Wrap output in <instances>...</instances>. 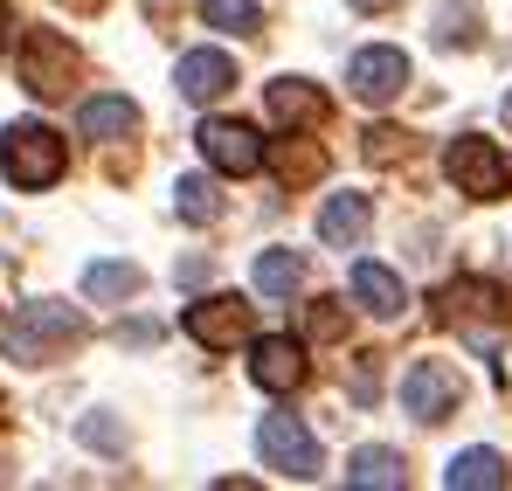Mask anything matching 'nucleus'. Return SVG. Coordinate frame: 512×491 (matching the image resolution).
Wrapping results in <instances>:
<instances>
[{
	"instance_id": "1",
	"label": "nucleus",
	"mask_w": 512,
	"mask_h": 491,
	"mask_svg": "<svg viewBox=\"0 0 512 491\" xmlns=\"http://www.w3.org/2000/svg\"><path fill=\"white\" fill-rule=\"evenodd\" d=\"M77 339H84V319H77V305H56V298H42V305H21V312L0 326V346H7V360H21V367H42V360L70 353Z\"/></svg>"
},
{
	"instance_id": "2",
	"label": "nucleus",
	"mask_w": 512,
	"mask_h": 491,
	"mask_svg": "<svg viewBox=\"0 0 512 491\" xmlns=\"http://www.w3.org/2000/svg\"><path fill=\"white\" fill-rule=\"evenodd\" d=\"M63 166H70V146H63L49 125L21 118V125H7V132H0V173H7L14 187L42 194V187H56V180H63Z\"/></svg>"
},
{
	"instance_id": "3",
	"label": "nucleus",
	"mask_w": 512,
	"mask_h": 491,
	"mask_svg": "<svg viewBox=\"0 0 512 491\" xmlns=\"http://www.w3.org/2000/svg\"><path fill=\"white\" fill-rule=\"evenodd\" d=\"M77 70H84V56L70 49V35H56V28H28V35H21V90H35V97H70Z\"/></svg>"
},
{
	"instance_id": "4",
	"label": "nucleus",
	"mask_w": 512,
	"mask_h": 491,
	"mask_svg": "<svg viewBox=\"0 0 512 491\" xmlns=\"http://www.w3.org/2000/svg\"><path fill=\"white\" fill-rule=\"evenodd\" d=\"M443 173L457 180V194H471V201H499L512 180L506 153L492 146V139H478V132H464V139H450V153H443Z\"/></svg>"
},
{
	"instance_id": "5",
	"label": "nucleus",
	"mask_w": 512,
	"mask_h": 491,
	"mask_svg": "<svg viewBox=\"0 0 512 491\" xmlns=\"http://www.w3.org/2000/svg\"><path fill=\"white\" fill-rule=\"evenodd\" d=\"M256 450H263V464L270 471H284V478H319V436L298 422V415H263V429H256Z\"/></svg>"
},
{
	"instance_id": "6",
	"label": "nucleus",
	"mask_w": 512,
	"mask_h": 491,
	"mask_svg": "<svg viewBox=\"0 0 512 491\" xmlns=\"http://www.w3.org/2000/svg\"><path fill=\"white\" fill-rule=\"evenodd\" d=\"M457 402H464V374H457V367H443V360H416V367L402 374V409L416 415V422H443Z\"/></svg>"
},
{
	"instance_id": "7",
	"label": "nucleus",
	"mask_w": 512,
	"mask_h": 491,
	"mask_svg": "<svg viewBox=\"0 0 512 491\" xmlns=\"http://www.w3.org/2000/svg\"><path fill=\"white\" fill-rule=\"evenodd\" d=\"M194 146H201V160L215 166V173H256L263 166V139H256L243 118H208L201 132H194Z\"/></svg>"
},
{
	"instance_id": "8",
	"label": "nucleus",
	"mask_w": 512,
	"mask_h": 491,
	"mask_svg": "<svg viewBox=\"0 0 512 491\" xmlns=\"http://www.w3.org/2000/svg\"><path fill=\"white\" fill-rule=\"evenodd\" d=\"M250 374L256 388H270V395H291V388H305V346L291 339V332H263V339H250Z\"/></svg>"
},
{
	"instance_id": "9",
	"label": "nucleus",
	"mask_w": 512,
	"mask_h": 491,
	"mask_svg": "<svg viewBox=\"0 0 512 491\" xmlns=\"http://www.w3.org/2000/svg\"><path fill=\"white\" fill-rule=\"evenodd\" d=\"M346 83H353L360 104H388V97H402V83H409V56H402V49H360V56L346 63Z\"/></svg>"
},
{
	"instance_id": "10",
	"label": "nucleus",
	"mask_w": 512,
	"mask_h": 491,
	"mask_svg": "<svg viewBox=\"0 0 512 491\" xmlns=\"http://www.w3.org/2000/svg\"><path fill=\"white\" fill-rule=\"evenodd\" d=\"M187 339H201L208 353L250 339V305L243 298H201V305H187Z\"/></svg>"
},
{
	"instance_id": "11",
	"label": "nucleus",
	"mask_w": 512,
	"mask_h": 491,
	"mask_svg": "<svg viewBox=\"0 0 512 491\" xmlns=\"http://www.w3.org/2000/svg\"><path fill=\"white\" fill-rule=\"evenodd\" d=\"M263 104H270V118H277L284 132H319V125H326V111H333V104H326V90H319V83H305V77H277Z\"/></svg>"
},
{
	"instance_id": "12",
	"label": "nucleus",
	"mask_w": 512,
	"mask_h": 491,
	"mask_svg": "<svg viewBox=\"0 0 512 491\" xmlns=\"http://www.w3.org/2000/svg\"><path fill=\"white\" fill-rule=\"evenodd\" d=\"M173 83H180V97H187V104H215V97L236 83V63H229L222 49H187V56H180V70H173Z\"/></svg>"
},
{
	"instance_id": "13",
	"label": "nucleus",
	"mask_w": 512,
	"mask_h": 491,
	"mask_svg": "<svg viewBox=\"0 0 512 491\" xmlns=\"http://www.w3.org/2000/svg\"><path fill=\"white\" fill-rule=\"evenodd\" d=\"M367 229H374L367 194H333V201L319 208V243H326V249H360Z\"/></svg>"
},
{
	"instance_id": "14",
	"label": "nucleus",
	"mask_w": 512,
	"mask_h": 491,
	"mask_svg": "<svg viewBox=\"0 0 512 491\" xmlns=\"http://www.w3.org/2000/svg\"><path fill=\"white\" fill-rule=\"evenodd\" d=\"M353 298H360L374 319H395V312L409 305V291H402V277H395L388 263H353Z\"/></svg>"
},
{
	"instance_id": "15",
	"label": "nucleus",
	"mask_w": 512,
	"mask_h": 491,
	"mask_svg": "<svg viewBox=\"0 0 512 491\" xmlns=\"http://www.w3.org/2000/svg\"><path fill=\"white\" fill-rule=\"evenodd\" d=\"M77 125H84V139H132L139 132V104L132 97H84Z\"/></svg>"
},
{
	"instance_id": "16",
	"label": "nucleus",
	"mask_w": 512,
	"mask_h": 491,
	"mask_svg": "<svg viewBox=\"0 0 512 491\" xmlns=\"http://www.w3.org/2000/svg\"><path fill=\"white\" fill-rule=\"evenodd\" d=\"M443 485L450 491H499L506 485V457L499 450H457L450 471H443Z\"/></svg>"
},
{
	"instance_id": "17",
	"label": "nucleus",
	"mask_w": 512,
	"mask_h": 491,
	"mask_svg": "<svg viewBox=\"0 0 512 491\" xmlns=\"http://www.w3.org/2000/svg\"><path fill=\"white\" fill-rule=\"evenodd\" d=\"M346 485L353 491H395L402 485V450H353L346 457Z\"/></svg>"
},
{
	"instance_id": "18",
	"label": "nucleus",
	"mask_w": 512,
	"mask_h": 491,
	"mask_svg": "<svg viewBox=\"0 0 512 491\" xmlns=\"http://www.w3.org/2000/svg\"><path fill=\"white\" fill-rule=\"evenodd\" d=\"M298 284H305V256L298 249H263L256 256V291L263 298H291Z\"/></svg>"
},
{
	"instance_id": "19",
	"label": "nucleus",
	"mask_w": 512,
	"mask_h": 491,
	"mask_svg": "<svg viewBox=\"0 0 512 491\" xmlns=\"http://www.w3.org/2000/svg\"><path fill=\"white\" fill-rule=\"evenodd\" d=\"M173 208H180V222L208 229V222L222 215V194H215V180H208V173H187V180L173 187Z\"/></svg>"
},
{
	"instance_id": "20",
	"label": "nucleus",
	"mask_w": 512,
	"mask_h": 491,
	"mask_svg": "<svg viewBox=\"0 0 512 491\" xmlns=\"http://www.w3.org/2000/svg\"><path fill=\"white\" fill-rule=\"evenodd\" d=\"M263 160L277 166V180H284V187H305V180H319V173H326V153H319L312 139H298V146L284 139V146H277V153H263Z\"/></svg>"
},
{
	"instance_id": "21",
	"label": "nucleus",
	"mask_w": 512,
	"mask_h": 491,
	"mask_svg": "<svg viewBox=\"0 0 512 491\" xmlns=\"http://www.w3.org/2000/svg\"><path fill=\"white\" fill-rule=\"evenodd\" d=\"M139 291V270L132 263H90L84 270V298H97V305H125Z\"/></svg>"
},
{
	"instance_id": "22",
	"label": "nucleus",
	"mask_w": 512,
	"mask_h": 491,
	"mask_svg": "<svg viewBox=\"0 0 512 491\" xmlns=\"http://www.w3.org/2000/svg\"><path fill=\"white\" fill-rule=\"evenodd\" d=\"M201 14H208V28H222V35H256V28H263V7H256V0H201Z\"/></svg>"
},
{
	"instance_id": "23",
	"label": "nucleus",
	"mask_w": 512,
	"mask_h": 491,
	"mask_svg": "<svg viewBox=\"0 0 512 491\" xmlns=\"http://www.w3.org/2000/svg\"><path fill=\"white\" fill-rule=\"evenodd\" d=\"M312 332H319V339H333V332H340V305H333V298H319V305H312Z\"/></svg>"
},
{
	"instance_id": "24",
	"label": "nucleus",
	"mask_w": 512,
	"mask_h": 491,
	"mask_svg": "<svg viewBox=\"0 0 512 491\" xmlns=\"http://www.w3.org/2000/svg\"><path fill=\"white\" fill-rule=\"evenodd\" d=\"M346 7H360V14H381V7H395V0H346Z\"/></svg>"
},
{
	"instance_id": "25",
	"label": "nucleus",
	"mask_w": 512,
	"mask_h": 491,
	"mask_svg": "<svg viewBox=\"0 0 512 491\" xmlns=\"http://www.w3.org/2000/svg\"><path fill=\"white\" fill-rule=\"evenodd\" d=\"M0 49H7V7H0Z\"/></svg>"
},
{
	"instance_id": "26",
	"label": "nucleus",
	"mask_w": 512,
	"mask_h": 491,
	"mask_svg": "<svg viewBox=\"0 0 512 491\" xmlns=\"http://www.w3.org/2000/svg\"><path fill=\"white\" fill-rule=\"evenodd\" d=\"M506 125H512V90H506Z\"/></svg>"
}]
</instances>
